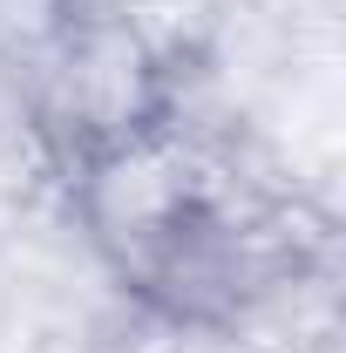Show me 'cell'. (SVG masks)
<instances>
[{
	"instance_id": "6da1fadb",
	"label": "cell",
	"mask_w": 346,
	"mask_h": 353,
	"mask_svg": "<svg viewBox=\"0 0 346 353\" xmlns=\"http://www.w3.org/2000/svg\"><path fill=\"white\" fill-rule=\"evenodd\" d=\"M75 170L102 252L163 312H211L265 285V218L245 204L238 176L176 143L163 116Z\"/></svg>"
},
{
	"instance_id": "7a4b0ae2",
	"label": "cell",
	"mask_w": 346,
	"mask_h": 353,
	"mask_svg": "<svg viewBox=\"0 0 346 353\" xmlns=\"http://www.w3.org/2000/svg\"><path fill=\"white\" fill-rule=\"evenodd\" d=\"M75 28H82V7L75 0H0V61L48 68L68 48Z\"/></svg>"
}]
</instances>
